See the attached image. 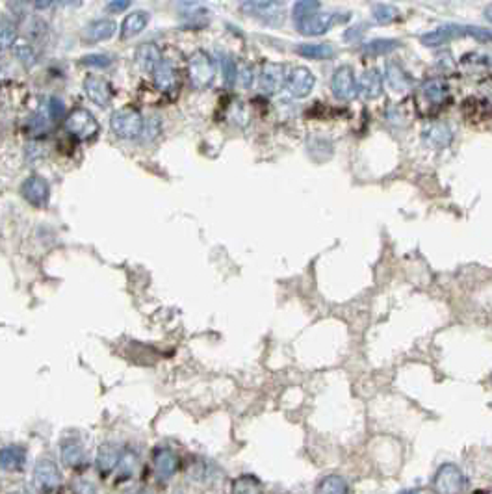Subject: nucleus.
<instances>
[{
	"instance_id": "obj_8",
	"label": "nucleus",
	"mask_w": 492,
	"mask_h": 494,
	"mask_svg": "<svg viewBox=\"0 0 492 494\" xmlns=\"http://www.w3.org/2000/svg\"><path fill=\"white\" fill-rule=\"evenodd\" d=\"M331 88L336 99H340V101H352L353 97L357 95V80H355L352 67L344 65V67H339V69L334 71Z\"/></svg>"
},
{
	"instance_id": "obj_17",
	"label": "nucleus",
	"mask_w": 492,
	"mask_h": 494,
	"mask_svg": "<svg viewBox=\"0 0 492 494\" xmlns=\"http://www.w3.org/2000/svg\"><path fill=\"white\" fill-rule=\"evenodd\" d=\"M455 38H460V30L459 26H442V28H436V30H431V32L423 34L420 41H422L426 47H442L446 45L447 41H452Z\"/></svg>"
},
{
	"instance_id": "obj_13",
	"label": "nucleus",
	"mask_w": 492,
	"mask_h": 494,
	"mask_svg": "<svg viewBox=\"0 0 492 494\" xmlns=\"http://www.w3.org/2000/svg\"><path fill=\"white\" fill-rule=\"evenodd\" d=\"M357 91L366 99H378L383 93V77L378 69L365 71L357 82Z\"/></svg>"
},
{
	"instance_id": "obj_29",
	"label": "nucleus",
	"mask_w": 492,
	"mask_h": 494,
	"mask_svg": "<svg viewBox=\"0 0 492 494\" xmlns=\"http://www.w3.org/2000/svg\"><path fill=\"white\" fill-rule=\"evenodd\" d=\"M138 470V457L132 452H127L117 461V474L119 478H132Z\"/></svg>"
},
{
	"instance_id": "obj_43",
	"label": "nucleus",
	"mask_w": 492,
	"mask_h": 494,
	"mask_svg": "<svg viewBox=\"0 0 492 494\" xmlns=\"http://www.w3.org/2000/svg\"><path fill=\"white\" fill-rule=\"evenodd\" d=\"M128 6H130V2H128V0H114V2H110L108 6H106V10L112 13H115V12H123V10H127Z\"/></svg>"
},
{
	"instance_id": "obj_39",
	"label": "nucleus",
	"mask_w": 492,
	"mask_h": 494,
	"mask_svg": "<svg viewBox=\"0 0 492 494\" xmlns=\"http://www.w3.org/2000/svg\"><path fill=\"white\" fill-rule=\"evenodd\" d=\"M64 116H65L64 103H62L60 99H56V97L49 99V117H51L52 121H60Z\"/></svg>"
},
{
	"instance_id": "obj_31",
	"label": "nucleus",
	"mask_w": 492,
	"mask_h": 494,
	"mask_svg": "<svg viewBox=\"0 0 492 494\" xmlns=\"http://www.w3.org/2000/svg\"><path fill=\"white\" fill-rule=\"evenodd\" d=\"M371 15L379 25H389V23L397 19V10L390 4H378L371 10Z\"/></svg>"
},
{
	"instance_id": "obj_26",
	"label": "nucleus",
	"mask_w": 492,
	"mask_h": 494,
	"mask_svg": "<svg viewBox=\"0 0 492 494\" xmlns=\"http://www.w3.org/2000/svg\"><path fill=\"white\" fill-rule=\"evenodd\" d=\"M422 91H423V97H426L431 104L444 103L447 99V93H450L446 82H442L439 78H431V80H428V82L422 86Z\"/></svg>"
},
{
	"instance_id": "obj_12",
	"label": "nucleus",
	"mask_w": 492,
	"mask_h": 494,
	"mask_svg": "<svg viewBox=\"0 0 492 494\" xmlns=\"http://www.w3.org/2000/svg\"><path fill=\"white\" fill-rule=\"evenodd\" d=\"M84 91L86 95L90 97L91 103H95L97 106H108L112 101V86L108 80H104L101 77H88L84 80Z\"/></svg>"
},
{
	"instance_id": "obj_42",
	"label": "nucleus",
	"mask_w": 492,
	"mask_h": 494,
	"mask_svg": "<svg viewBox=\"0 0 492 494\" xmlns=\"http://www.w3.org/2000/svg\"><path fill=\"white\" fill-rule=\"evenodd\" d=\"M15 54H17V58H19L25 65H32L34 60H36L32 49L26 45H17V49H15Z\"/></svg>"
},
{
	"instance_id": "obj_16",
	"label": "nucleus",
	"mask_w": 492,
	"mask_h": 494,
	"mask_svg": "<svg viewBox=\"0 0 492 494\" xmlns=\"http://www.w3.org/2000/svg\"><path fill=\"white\" fill-rule=\"evenodd\" d=\"M162 60V52L160 49L153 43H143V45L138 47L136 51V64L140 65L141 71H147V73H153L154 67L160 64Z\"/></svg>"
},
{
	"instance_id": "obj_28",
	"label": "nucleus",
	"mask_w": 492,
	"mask_h": 494,
	"mask_svg": "<svg viewBox=\"0 0 492 494\" xmlns=\"http://www.w3.org/2000/svg\"><path fill=\"white\" fill-rule=\"evenodd\" d=\"M316 493L320 494H344L347 493V483L340 476H327L316 487Z\"/></svg>"
},
{
	"instance_id": "obj_41",
	"label": "nucleus",
	"mask_w": 492,
	"mask_h": 494,
	"mask_svg": "<svg viewBox=\"0 0 492 494\" xmlns=\"http://www.w3.org/2000/svg\"><path fill=\"white\" fill-rule=\"evenodd\" d=\"M236 80L240 82L242 88H249L251 84H253V69H251L249 65L242 64L240 67H238Z\"/></svg>"
},
{
	"instance_id": "obj_34",
	"label": "nucleus",
	"mask_w": 492,
	"mask_h": 494,
	"mask_svg": "<svg viewBox=\"0 0 492 494\" xmlns=\"http://www.w3.org/2000/svg\"><path fill=\"white\" fill-rule=\"evenodd\" d=\"M460 36H470L478 41H492V30L478 28V26H459Z\"/></svg>"
},
{
	"instance_id": "obj_45",
	"label": "nucleus",
	"mask_w": 492,
	"mask_h": 494,
	"mask_svg": "<svg viewBox=\"0 0 492 494\" xmlns=\"http://www.w3.org/2000/svg\"><path fill=\"white\" fill-rule=\"evenodd\" d=\"M4 77V67H2V64H0V78Z\"/></svg>"
},
{
	"instance_id": "obj_14",
	"label": "nucleus",
	"mask_w": 492,
	"mask_h": 494,
	"mask_svg": "<svg viewBox=\"0 0 492 494\" xmlns=\"http://www.w3.org/2000/svg\"><path fill=\"white\" fill-rule=\"evenodd\" d=\"M452 130L446 123H433L428 125V129L423 130V141L428 143L431 149H444L452 143Z\"/></svg>"
},
{
	"instance_id": "obj_4",
	"label": "nucleus",
	"mask_w": 492,
	"mask_h": 494,
	"mask_svg": "<svg viewBox=\"0 0 492 494\" xmlns=\"http://www.w3.org/2000/svg\"><path fill=\"white\" fill-rule=\"evenodd\" d=\"M339 15L334 13H323V12H312L307 15H301L295 19V26L303 36H321L327 30H331L332 26L340 23Z\"/></svg>"
},
{
	"instance_id": "obj_33",
	"label": "nucleus",
	"mask_w": 492,
	"mask_h": 494,
	"mask_svg": "<svg viewBox=\"0 0 492 494\" xmlns=\"http://www.w3.org/2000/svg\"><path fill=\"white\" fill-rule=\"evenodd\" d=\"M234 493H256L260 491V482L253 476H242L234 482Z\"/></svg>"
},
{
	"instance_id": "obj_46",
	"label": "nucleus",
	"mask_w": 492,
	"mask_h": 494,
	"mask_svg": "<svg viewBox=\"0 0 492 494\" xmlns=\"http://www.w3.org/2000/svg\"><path fill=\"white\" fill-rule=\"evenodd\" d=\"M19 2H28V0H19Z\"/></svg>"
},
{
	"instance_id": "obj_23",
	"label": "nucleus",
	"mask_w": 492,
	"mask_h": 494,
	"mask_svg": "<svg viewBox=\"0 0 492 494\" xmlns=\"http://www.w3.org/2000/svg\"><path fill=\"white\" fill-rule=\"evenodd\" d=\"M119 452L115 448L114 444H103L101 448H99V454H97V469L103 476L110 474L112 470L117 467V461H119Z\"/></svg>"
},
{
	"instance_id": "obj_27",
	"label": "nucleus",
	"mask_w": 492,
	"mask_h": 494,
	"mask_svg": "<svg viewBox=\"0 0 492 494\" xmlns=\"http://www.w3.org/2000/svg\"><path fill=\"white\" fill-rule=\"evenodd\" d=\"M297 54H301L303 58L310 60H327L334 56V49L327 43H307V45L297 47Z\"/></svg>"
},
{
	"instance_id": "obj_5",
	"label": "nucleus",
	"mask_w": 492,
	"mask_h": 494,
	"mask_svg": "<svg viewBox=\"0 0 492 494\" xmlns=\"http://www.w3.org/2000/svg\"><path fill=\"white\" fill-rule=\"evenodd\" d=\"M65 129L78 140H91L99 132V123L88 110H75L65 119Z\"/></svg>"
},
{
	"instance_id": "obj_40",
	"label": "nucleus",
	"mask_w": 492,
	"mask_h": 494,
	"mask_svg": "<svg viewBox=\"0 0 492 494\" xmlns=\"http://www.w3.org/2000/svg\"><path fill=\"white\" fill-rule=\"evenodd\" d=\"M82 0H36V8L47 10L52 6H80Z\"/></svg>"
},
{
	"instance_id": "obj_1",
	"label": "nucleus",
	"mask_w": 492,
	"mask_h": 494,
	"mask_svg": "<svg viewBox=\"0 0 492 494\" xmlns=\"http://www.w3.org/2000/svg\"><path fill=\"white\" fill-rule=\"evenodd\" d=\"M240 10L247 17L268 26H279L284 21V6L281 0H245Z\"/></svg>"
},
{
	"instance_id": "obj_30",
	"label": "nucleus",
	"mask_w": 492,
	"mask_h": 494,
	"mask_svg": "<svg viewBox=\"0 0 492 494\" xmlns=\"http://www.w3.org/2000/svg\"><path fill=\"white\" fill-rule=\"evenodd\" d=\"M399 47V41L396 39H376L365 45V52L368 54H386V52L394 51Z\"/></svg>"
},
{
	"instance_id": "obj_18",
	"label": "nucleus",
	"mask_w": 492,
	"mask_h": 494,
	"mask_svg": "<svg viewBox=\"0 0 492 494\" xmlns=\"http://www.w3.org/2000/svg\"><path fill=\"white\" fill-rule=\"evenodd\" d=\"M117 26H115L114 21L110 19H99L95 23H91L88 28H86V34H84V39L90 41V43H99V41H106L115 34Z\"/></svg>"
},
{
	"instance_id": "obj_19",
	"label": "nucleus",
	"mask_w": 492,
	"mask_h": 494,
	"mask_svg": "<svg viewBox=\"0 0 492 494\" xmlns=\"http://www.w3.org/2000/svg\"><path fill=\"white\" fill-rule=\"evenodd\" d=\"M154 470L160 480H169L177 472V457L171 449H158L154 456Z\"/></svg>"
},
{
	"instance_id": "obj_11",
	"label": "nucleus",
	"mask_w": 492,
	"mask_h": 494,
	"mask_svg": "<svg viewBox=\"0 0 492 494\" xmlns=\"http://www.w3.org/2000/svg\"><path fill=\"white\" fill-rule=\"evenodd\" d=\"M286 84V69L281 64H264L260 71V90L266 95H273L277 91L282 90V86Z\"/></svg>"
},
{
	"instance_id": "obj_38",
	"label": "nucleus",
	"mask_w": 492,
	"mask_h": 494,
	"mask_svg": "<svg viewBox=\"0 0 492 494\" xmlns=\"http://www.w3.org/2000/svg\"><path fill=\"white\" fill-rule=\"evenodd\" d=\"M320 10V2L318 0H299L294 6V17H301V15H307V13L318 12Z\"/></svg>"
},
{
	"instance_id": "obj_36",
	"label": "nucleus",
	"mask_w": 492,
	"mask_h": 494,
	"mask_svg": "<svg viewBox=\"0 0 492 494\" xmlns=\"http://www.w3.org/2000/svg\"><path fill=\"white\" fill-rule=\"evenodd\" d=\"M82 64L88 67H97V69H106L112 65V58L106 54H88L82 58Z\"/></svg>"
},
{
	"instance_id": "obj_35",
	"label": "nucleus",
	"mask_w": 492,
	"mask_h": 494,
	"mask_svg": "<svg viewBox=\"0 0 492 494\" xmlns=\"http://www.w3.org/2000/svg\"><path fill=\"white\" fill-rule=\"evenodd\" d=\"M17 38V30L15 26L6 23V21H0V47H12Z\"/></svg>"
},
{
	"instance_id": "obj_7",
	"label": "nucleus",
	"mask_w": 492,
	"mask_h": 494,
	"mask_svg": "<svg viewBox=\"0 0 492 494\" xmlns=\"http://www.w3.org/2000/svg\"><path fill=\"white\" fill-rule=\"evenodd\" d=\"M314 78L312 71L307 67H294L286 75V88L290 91V95L295 99H305V97L314 90Z\"/></svg>"
},
{
	"instance_id": "obj_9",
	"label": "nucleus",
	"mask_w": 492,
	"mask_h": 494,
	"mask_svg": "<svg viewBox=\"0 0 492 494\" xmlns=\"http://www.w3.org/2000/svg\"><path fill=\"white\" fill-rule=\"evenodd\" d=\"M34 485L39 491H56L62 485V474L58 470L56 462L49 461V459L38 461L34 469Z\"/></svg>"
},
{
	"instance_id": "obj_44",
	"label": "nucleus",
	"mask_w": 492,
	"mask_h": 494,
	"mask_svg": "<svg viewBox=\"0 0 492 494\" xmlns=\"http://www.w3.org/2000/svg\"><path fill=\"white\" fill-rule=\"evenodd\" d=\"M483 15H485V19L489 21V23H492V4H489V6L483 10Z\"/></svg>"
},
{
	"instance_id": "obj_2",
	"label": "nucleus",
	"mask_w": 492,
	"mask_h": 494,
	"mask_svg": "<svg viewBox=\"0 0 492 494\" xmlns=\"http://www.w3.org/2000/svg\"><path fill=\"white\" fill-rule=\"evenodd\" d=\"M110 127L115 134L125 140H134L143 132V117L138 110L123 108L114 112V116L110 119Z\"/></svg>"
},
{
	"instance_id": "obj_3",
	"label": "nucleus",
	"mask_w": 492,
	"mask_h": 494,
	"mask_svg": "<svg viewBox=\"0 0 492 494\" xmlns=\"http://www.w3.org/2000/svg\"><path fill=\"white\" fill-rule=\"evenodd\" d=\"M188 73H190V82H192L193 88L203 90V88H208L214 77H216V67H214V62L205 51H197L193 52L192 58H190Z\"/></svg>"
},
{
	"instance_id": "obj_25",
	"label": "nucleus",
	"mask_w": 492,
	"mask_h": 494,
	"mask_svg": "<svg viewBox=\"0 0 492 494\" xmlns=\"http://www.w3.org/2000/svg\"><path fill=\"white\" fill-rule=\"evenodd\" d=\"M25 449L19 446H8V448L0 449V469L8 470H19L25 465Z\"/></svg>"
},
{
	"instance_id": "obj_24",
	"label": "nucleus",
	"mask_w": 492,
	"mask_h": 494,
	"mask_svg": "<svg viewBox=\"0 0 492 494\" xmlns=\"http://www.w3.org/2000/svg\"><path fill=\"white\" fill-rule=\"evenodd\" d=\"M179 13L182 15V19L188 21L190 25H205L208 21V8H205L199 2H182L179 6Z\"/></svg>"
},
{
	"instance_id": "obj_15",
	"label": "nucleus",
	"mask_w": 492,
	"mask_h": 494,
	"mask_svg": "<svg viewBox=\"0 0 492 494\" xmlns=\"http://www.w3.org/2000/svg\"><path fill=\"white\" fill-rule=\"evenodd\" d=\"M386 82H389L390 90L396 91V93H405L413 88V78L396 62H390L386 65Z\"/></svg>"
},
{
	"instance_id": "obj_6",
	"label": "nucleus",
	"mask_w": 492,
	"mask_h": 494,
	"mask_svg": "<svg viewBox=\"0 0 492 494\" xmlns=\"http://www.w3.org/2000/svg\"><path fill=\"white\" fill-rule=\"evenodd\" d=\"M467 487V478L455 465H444L435 474V489L439 493H460Z\"/></svg>"
},
{
	"instance_id": "obj_10",
	"label": "nucleus",
	"mask_w": 492,
	"mask_h": 494,
	"mask_svg": "<svg viewBox=\"0 0 492 494\" xmlns=\"http://www.w3.org/2000/svg\"><path fill=\"white\" fill-rule=\"evenodd\" d=\"M23 197L34 206H45L51 197V188L43 177L32 175L23 182Z\"/></svg>"
},
{
	"instance_id": "obj_32",
	"label": "nucleus",
	"mask_w": 492,
	"mask_h": 494,
	"mask_svg": "<svg viewBox=\"0 0 492 494\" xmlns=\"http://www.w3.org/2000/svg\"><path fill=\"white\" fill-rule=\"evenodd\" d=\"M308 151L312 154V158H318V160H325L332 154L331 143H327L325 140H310Z\"/></svg>"
},
{
	"instance_id": "obj_20",
	"label": "nucleus",
	"mask_w": 492,
	"mask_h": 494,
	"mask_svg": "<svg viewBox=\"0 0 492 494\" xmlns=\"http://www.w3.org/2000/svg\"><path fill=\"white\" fill-rule=\"evenodd\" d=\"M86 459V449L75 439H67L62 443V461L69 469H77Z\"/></svg>"
},
{
	"instance_id": "obj_22",
	"label": "nucleus",
	"mask_w": 492,
	"mask_h": 494,
	"mask_svg": "<svg viewBox=\"0 0 492 494\" xmlns=\"http://www.w3.org/2000/svg\"><path fill=\"white\" fill-rule=\"evenodd\" d=\"M154 84L160 91H171L177 84V77H175V69L167 60H160V64L156 65L153 71Z\"/></svg>"
},
{
	"instance_id": "obj_37",
	"label": "nucleus",
	"mask_w": 492,
	"mask_h": 494,
	"mask_svg": "<svg viewBox=\"0 0 492 494\" xmlns=\"http://www.w3.org/2000/svg\"><path fill=\"white\" fill-rule=\"evenodd\" d=\"M221 67H223L225 82L229 84V86H232V84L236 82V75H238L236 62L230 58V56H223V60H221Z\"/></svg>"
},
{
	"instance_id": "obj_21",
	"label": "nucleus",
	"mask_w": 492,
	"mask_h": 494,
	"mask_svg": "<svg viewBox=\"0 0 492 494\" xmlns=\"http://www.w3.org/2000/svg\"><path fill=\"white\" fill-rule=\"evenodd\" d=\"M149 23V13L147 12H132L128 13L121 25V38L128 39L134 38L138 34L145 30V26Z\"/></svg>"
}]
</instances>
